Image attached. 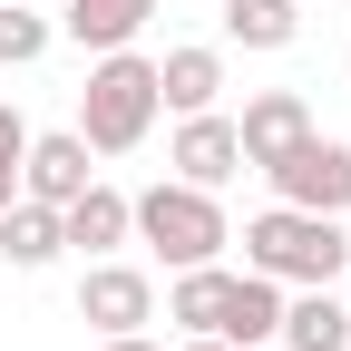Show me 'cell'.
Here are the masks:
<instances>
[{
  "instance_id": "17",
  "label": "cell",
  "mask_w": 351,
  "mask_h": 351,
  "mask_svg": "<svg viewBox=\"0 0 351 351\" xmlns=\"http://www.w3.org/2000/svg\"><path fill=\"white\" fill-rule=\"evenodd\" d=\"M49 39H59V20H49V10H20V0H0V69H29Z\"/></svg>"
},
{
  "instance_id": "9",
  "label": "cell",
  "mask_w": 351,
  "mask_h": 351,
  "mask_svg": "<svg viewBox=\"0 0 351 351\" xmlns=\"http://www.w3.org/2000/svg\"><path fill=\"white\" fill-rule=\"evenodd\" d=\"M302 127H313L302 88H263V98H244V117H234V147H244V166H274Z\"/></svg>"
},
{
  "instance_id": "7",
  "label": "cell",
  "mask_w": 351,
  "mask_h": 351,
  "mask_svg": "<svg viewBox=\"0 0 351 351\" xmlns=\"http://www.w3.org/2000/svg\"><path fill=\"white\" fill-rule=\"evenodd\" d=\"M166 166L186 176V186H225V176L244 166V147H234V117H215V108L176 117V147H166Z\"/></svg>"
},
{
  "instance_id": "21",
  "label": "cell",
  "mask_w": 351,
  "mask_h": 351,
  "mask_svg": "<svg viewBox=\"0 0 351 351\" xmlns=\"http://www.w3.org/2000/svg\"><path fill=\"white\" fill-rule=\"evenodd\" d=\"M302 10H313V0H302Z\"/></svg>"
},
{
  "instance_id": "3",
  "label": "cell",
  "mask_w": 351,
  "mask_h": 351,
  "mask_svg": "<svg viewBox=\"0 0 351 351\" xmlns=\"http://www.w3.org/2000/svg\"><path fill=\"white\" fill-rule=\"evenodd\" d=\"M147 127H156V59L98 49V69H88V88H78V137H88V156L147 147Z\"/></svg>"
},
{
  "instance_id": "11",
  "label": "cell",
  "mask_w": 351,
  "mask_h": 351,
  "mask_svg": "<svg viewBox=\"0 0 351 351\" xmlns=\"http://www.w3.org/2000/svg\"><path fill=\"white\" fill-rule=\"evenodd\" d=\"M59 205H39V195H10L0 205V263H20V274H39V263H59Z\"/></svg>"
},
{
  "instance_id": "22",
  "label": "cell",
  "mask_w": 351,
  "mask_h": 351,
  "mask_svg": "<svg viewBox=\"0 0 351 351\" xmlns=\"http://www.w3.org/2000/svg\"><path fill=\"white\" fill-rule=\"evenodd\" d=\"M341 302H351V293H341Z\"/></svg>"
},
{
  "instance_id": "1",
  "label": "cell",
  "mask_w": 351,
  "mask_h": 351,
  "mask_svg": "<svg viewBox=\"0 0 351 351\" xmlns=\"http://www.w3.org/2000/svg\"><path fill=\"white\" fill-rule=\"evenodd\" d=\"M244 274H274L283 293H293V283H341V274H351V234H341V215L263 205L254 225H244Z\"/></svg>"
},
{
  "instance_id": "14",
  "label": "cell",
  "mask_w": 351,
  "mask_h": 351,
  "mask_svg": "<svg viewBox=\"0 0 351 351\" xmlns=\"http://www.w3.org/2000/svg\"><path fill=\"white\" fill-rule=\"evenodd\" d=\"M147 20H156V0H69L59 10V29L78 39V49H127Z\"/></svg>"
},
{
  "instance_id": "20",
  "label": "cell",
  "mask_w": 351,
  "mask_h": 351,
  "mask_svg": "<svg viewBox=\"0 0 351 351\" xmlns=\"http://www.w3.org/2000/svg\"><path fill=\"white\" fill-rule=\"evenodd\" d=\"M176 351H234V341H215V332H186V341H176Z\"/></svg>"
},
{
  "instance_id": "15",
  "label": "cell",
  "mask_w": 351,
  "mask_h": 351,
  "mask_svg": "<svg viewBox=\"0 0 351 351\" xmlns=\"http://www.w3.org/2000/svg\"><path fill=\"white\" fill-rule=\"evenodd\" d=\"M225 293H234L225 263H186L176 293H166V322H176V332H215V322H225Z\"/></svg>"
},
{
  "instance_id": "8",
  "label": "cell",
  "mask_w": 351,
  "mask_h": 351,
  "mask_svg": "<svg viewBox=\"0 0 351 351\" xmlns=\"http://www.w3.org/2000/svg\"><path fill=\"white\" fill-rule=\"evenodd\" d=\"M274 341H283V351H351V302H341L332 283H293Z\"/></svg>"
},
{
  "instance_id": "16",
  "label": "cell",
  "mask_w": 351,
  "mask_h": 351,
  "mask_svg": "<svg viewBox=\"0 0 351 351\" xmlns=\"http://www.w3.org/2000/svg\"><path fill=\"white\" fill-rule=\"evenodd\" d=\"M225 39H244V49H293L302 39V0H225Z\"/></svg>"
},
{
  "instance_id": "2",
  "label": "cell",
  "mask_w": 351,
  "mask_h": 351,
  "mask_svg": "<svg viewBox=\"0 0 351 351\" xmlns=\"http://www.w3.org/2000/svg\"><path fill=\"white\" fill-rule=\"evenodd\" d=\"M127 234L156 244L166 274H186V263H225V244H234V225H225V205H215V186H186V176H166V186L127 195Z\"/></svg>"
},
{
  "instance_id": "5",
  "label": "cell",
  "mask_w": 351,
  "mask_h": 351,
  "mask_svg": "<svg viewBox=\"0 0 351 351\" xmlns=\"http://www.w3.org/2000/svg\"><path fill=\"white\" fill-rule=\"evenodd\" d=\"M78 322H98V332H147V322H156V283L137 274V263L98 254V263L78 274Z\"/></svg>"
},
{
  "instance_id": "18",
  "label": "cell",
  "mask_w": 351,
  "mask_h": 351,
  "mask_svg": "<svg viewBox=\"0 0 351 351\" xmlns=\"http://www.w3.org/2000/svg\"><path fill=\"white\" fill-rule=\"evenodd\" d=\"M20 147H29V127H20V108L0 98V205L20 195Z\"/></svg>"
},
{
  "instance_id": "10",
  "label": "cell",
  "mask_w": 351,
  "mask_h": 351,
  "mask_svg": "<svg viewBox=\"0 0 351 351\" xmlns=\"http://www.w3.org/2000/svg\"><path fill=\"white\" fill-rule=\"evenodd\" d=\"M59 244H69V254H88V263H98V254H117V244H127V195L88 176V186L59 205Z\"/></svg>"
},
{
  "instance_id": "13",
  "label": "cell",
  "mask_w": 351,
  "mask_h": 351,
  "mask_svg": "<svg viewBox=\"0 0 351 351\" xmlns=\"http://www.w3.org/2000/svg\"><path fill=\"white\" fill-rule=\"evenodd\" d=\"M215 98H225V59H215V49H166V59H156V108L195 117V108H215Z\"/></svg>"
},
{
  "instance_id": "6",
  "label": "cell",
  "mask_w": 351,
  "mask_h": 351,
  "mask_svg": "<svg viewBox=\"0 0 351 351\" xmlns=\"http://www.w3.org/2000/svg\"><path fill=\"white\" fill-rule=\"evenodd\" d=\"M88 176H98V166H88V137H78V127H49V137L20 147V195H39V205H69Z\"/></svg>"
},
{
  "instance_id": "12",
  "label": "cell",
  "mask_w": 351,
  "mask_h": 351,
  "mask_svg": "<svg viewBox=\"0 0 351 351\" xmlns=\"http://www.w3.org/2000/svg\"><path fill=\"white\" fill-rule=\"evenodd\" d=\"M274 332H283V283H274V274H234V293H225V322H215V341L254 351V341H274Z\"/></svg>"
},
{
  "instance_id": "19",
  "label": "cell",
  "mask_w": 351,
  "mask_h": 351,
  "mask_svg": "<svg viewBox=\"0 0 351 351\" xmlns=\"http://www.w3.org/2000/svg\"><path fill=\"white\" fill-rule=\"evenodd\" d=\"M98 351H166V341H147V332H98Z\"/></svg>"
},
{
  "instance_id": "4",
  "label": "cell",
  "mask_w": 351,
  "mask_h": 351,
  "mask_svg": "<svg viewBox=\"0 0 351 351\" xmlns=\"http://www.w3.org/2000/svg\"><path fill=\"white\" fill-rule=\"evenodd\" d=\"M274 176V205H302V215H351V147L322 137V127H302V137L263 166Z\"/></svg>"
}]
</instances>
